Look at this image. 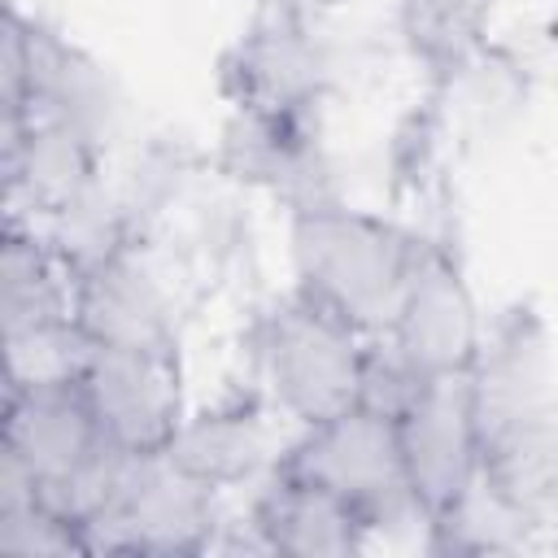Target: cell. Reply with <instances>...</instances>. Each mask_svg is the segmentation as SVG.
Segmentation results:
<instances>
[{"label": "cell", "instance_id": "cell-9", "mask_svg": "<svg viewBox=\"0 0 558 558\" xmlns=\"http://www.w3.org/2000/svg\"><path fill=\"white\" fill-rule=\"evenodd\" d=\"M484 331H488V314L471 288L462 253L449 240L427 235L384 340L418 375L449 379V375H471Z\"/></svg>", "mask_w": 558, "mask_h": 558}, {"label": "cell", "instance_id": "cell-21", "mask_svg": "<svg viewBox=\"0 0 558 558\" xmlns=\"http://www.w3.org/2000/svg\"><path fill=\"white\" fill-rule=\"evenodd\" d=\"M96 340L78 327L74 314L4 327V388L31 384H74L87 366Z\"/></svg>", "mask_w": 558, "mask_h": 558}, {"label": "cell", "instance_id": "cell-23", "mask_svg": "<svg viewBox=\"0 0 558 558\" xmlns=\"http://www.w3.org/2000/svg\"><path fill=\"white\" fill-rule=\"evenodd\" d=\"M427 375H418L384 336H371L362 349V375H357V405L375 410L384 418H401L410 401L423 392Z\"/></svg>", "mask_w": 558, "mask_h": 558}, {"label": "cell", "instance_id": "cell-13", "mask_svg": "<svg viewBox=\"0 0 558 558\" xmlns=\"http://www.w3.org/2000/svg\"><path fill=\"white\" fill-rule=\"evenodd\" d=\"M74 318L109 349L183 353V305L148 240L74 279Z\"/></svg>", "mask_w": 558, "mask_h": 558}, {"label": "cell", "instance_id": "cell-15", "mask_svg": "<svg viewBox=\"0 0 558 558\" xmlns=\"http://www.w3.org/2000/svg\"><path fill=\"white\" fill-rule=\"evenodd\" d=\"M109 166L113 153L65 122L26 118L17 126H0L4 218L39 222L87 187H96L100 179H109Z\"/></svg>", "mask_w": 558, "mask_h": 558}, {"label": "cell", "instance_id": "cell-14", "mask_svg": "<svg viewBox=\"0 0 558 558\" xmlns=\"http://www.w3.org/2000/svg\"><path fill=\"white\" fill-rule=\"evenodd\" d=\"M275 418L279 414L270 410V401L248 384L205 405H187L183 423L174 427L161 453L183 475L201 480L222 497L248 493L283 449V436H275Z\"/></svg>", "mask_w": 558, "mask_h": 558}, {"label": "cell", "instance_id": "cell-5", "mask_svg": "<svg viewBox=\"0 0 558 558\" xmlns=\"http://www.w3.org/2000/svg\"><path fill=\"white\" fill-rule=\"evenodd\" d=\"M275 466L357 506L379 541L392 532L418 536V527H423V510L405 480L397 423L375 410L349 405L323 423L292 427L283 436Z\"/></svg>", "mask_w": 558, "mask_h": 558}, {"label": "cell", "instance_id": "cell-16", "mask_svg": "<svg viewBox=\"0 0 558 558\" xmlns=\"http://www.w3.org/2000/svg\"><path fill=\"white\" fill-rule=\"evenodd\" d=\"M497 0H397V44L432 92H445L488 44Z\"/></svg>", "mask_w": 558, "mask_h": 558}, {"label": "cell", "instance_id": "cell-8", "mask_svg": "<svg viewBox=\"0 0 558 558\" xmlns=\"http://www.w3.org/2000/svg\"><path fill=\"white\" fill-rule=\"evenodd\" d=\"M222 519V493L183 475L166 453H135L109 510L92 527V554H209Z\"/></svg>", "mask_w": 558, "mask_h": 558}, {"label": "cell", "instance_id": "cell-4", "mask_svg": "<svg viewBox=\"0 0 558 558\" xmlns=\"http://www.w3.org/2000/svg\"><path fill=\"white\" fill-rule=\"evenodd\" d=\"M214 83L227 109L323 118L344 87V48L318 17L257 4L244 31L218 52Z\"/></svg>", "mask_w": 558, "mask_h": 558}, {"label": "cell", "instance_id": "cell-1", "mask_svg": "<svg viewBox=\"0 0 558 558\" xmlns=\"http://www.w3.org/2000/svg\"><path fill=\"white\" fill-rule=\"evenodd\" d=\"M292 288L349 323L357 336H384L427 231L353 201H331L283 218Z\"/></svg>", "mask_w": 558, "mask_h": 558}, {"label": "cell", "instance_id": "cell-3", "mask_svg": "<svg viewBox=\"0 0 558 558\" xmlns=\"http://www.w3.org/2000/svg\"><path fill=\"white\" fill-rule=\"evenodd\" d=\"M26 118L65 122L118 153L126 144L131 105L118 74L92 48L9 0L0 39V126Z\"/></svg>", "mask_w": 558, "mask_h": 558}, {"label": "cell", "instance_id": "cell-24", "mask_svg": "<svg viewBox=\"0 0 558 558\" xmlns=\"http://www.w3.org/2000/svg\"><path fill=\"white\" fill-rule=\"evenodd\" d=\"M257 4H266V9H283V13H301V17H318V22H327L331 13H340V9H349V4H357V0H257Z\"/></svg>", "mask_w": 558, "mask_h": 558}, {"label": "cell", "instance_id": "cell-7", "mask_svg": "<svg viewBox=\"0 0 558 558\" xmlns=\"http://www.w3.org/2000/svg\"><path fill=\"white\" fill-rule=\"evenodd\" d=\"M466 379L484 432V458L558 423V353L545 314L532 301H510L488 314V331Z\"/></svg>", "mask_w": 558, "mask_h": 558}, {"label": "cell", "instance_id": "cell-6", "mask_svg": "<svg viewBox=\"0 0 558 558\" xmlns=\"http://www.w3.org/2000/svg\"><path fill=\"white\" fill-rule=\"evenodd\" d=\"M205 166L235 192L266 196L283 218L349 201L344 166L327 144L323 118L227 109Z\"/></svg>", "mask_w": 558, "mask_h": 558}, {"label": "cell", "instance_id": "cell-17", "mask_svg": "<svg viewBox=\"0 0 558 558\" xmlns=\"http://www.w3.org/2000/svg\"><path fill=\"white\" fill-rule=\"evenodd\" d=\"M74 314V279L35 222L4 218L0 235V327Z\"/></svg>", "mask_w": 558, "mask_h": 558}, {"label": "cell", "instance_id": "cell-20", "mask_svg": "<svg viewBox=\"0 0 558 558\" xmlns=\"http://www.w3.org/2000/svg\"><path fill=\"white\" fill-rule=\"evenodd\" d=\"M192 174H196V157L183 144L166 140V135H148L144 144L140 140L131 144L122 170L113 174V187L126 201V209H131V218H135L144 240H153L157 222L183 201Z\"/></svg>", "mask_w": 558, "mask_h": 558}, {"label": "cell", "instance_id": "cell-18", "mask_svg": "<svg viewBox=\"0 0 558 558\" xmlns=\"http://www.w3.org/2000/svg\"><path fill=\"white\" fill-rule=\"evenodd\" d=\"M39 235L48 240V248L57 253V262L65 266L70 279L87 275L92 266L126 253L131 244H140V227L126 209V201L113 187V174L100 179L96 187H87L83 196H74L70 205L52 209L48 218L35 222Z\"/></svg>", "mask_w": 558, "mask_h": 558}, {"label": "cell", "instance_id": "cell-2", "mask_svg": "<svg viewBox=\"0 0 558 558\" xmlns=\"http://www.w3.org/2000/svg\"><path fill=\"white\" fill-rule=\"evenodd\" d=\"M366 340L371 336H357L296 288L253 310L240 331L248 384L292 427H310L357 405Z\"/></svg>", "mask_w": 558, "mask_h": 558}, {"label": "cell", "instance_id": "cell-10", "mask_svg": "<svg viewBox=\"0 0 558 558\" xmlns=\"http://www.w3.org/2000/svg\"><path fill=\"white\" fill-rule=\"evenodd\" d=\"M379 536L357 506L344 497L270 466L248 493L244 506L222 519L218 545L227 554H292V558H349L371 549Z\"/></svg>", "mask_w": 558, "mask_h": 558}, {"label": "cell", "instance_id": "cell-19", "mask_svg": "<svg viewBox=\"0 0 558 558\" xmlns=\"http://www.w3.org/2000/svg\"><path fill=\"white\" fill-rule=\"evenodd\" d=\"M536 536L541 527L488 480L418 527V545L432 554H519L536 545Z\"/></svg>", "mask_w": 558, "mask_h": 558}, {"label": "cell", "instance_id": "cell-12", "mask_svg": "<svg viewBox=\"0 0 558 558\" xmlns=\"http://www.w3.org/2000/svg\"><path fill=\"white\" fill-rule=\"evenodd\" d=\"M401 462L423 523L458 506L484 480V432L466 375L427 379L410 410L397 418Z\"/></svg>", "mask_w": 558, "mask_h": 558}, {"label": "cell", "instance_id": "cell-22", "mask_svg": "<svg viewBox=\"0 0 558 558\" xmlns=\"http://www.w3.org/2000/svg\"><path fill=\"white\" fill-rule=\"evenodd\" d=\"M0 554H92L87 532L52 510L9 458H0Z\"/></svg>", "mask_w": 558, "mask_h": 558}, {"label": "cell", "instance_id": "cell-11", "mask_svg": "<svg viewBox=\"0 0 558 558\" xmlns=\"http://www.w3.org/2000/svg\"><path fill=\"white\" fill-rule=\"evenodd\" d=\"M74 384L100 436L122 453H161L187 414L179 353L96 344Z\"/></svg>", "mask_w": 558, "mask_h": 558}]
</instances>
